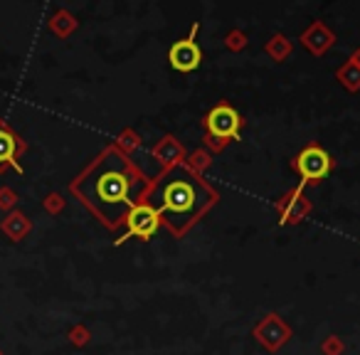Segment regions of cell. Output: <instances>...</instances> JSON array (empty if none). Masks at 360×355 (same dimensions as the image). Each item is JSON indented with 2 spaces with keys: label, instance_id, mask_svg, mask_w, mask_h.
Returning <instances> with one entry per match:
<instances>
[{
  "label": "cell",
  "instance_id": "obj_1",
  "mask_svg": "<svg viewBox=\"0 0 360 355\" xmlns=\"http://www.w3.org/2000/svg\"><path fill=\"white\" fill-rule=\"evenodd\" d=\"M72 191L106 227H119L141 200L143 175L119 148H106L79 175Z\"/></svg>",
  "mask_w": 360,
  "mask_h": 355
},
{
  "label": "cell",
  "instance_id": "obj_2",
  "mask_svg": "<svg viewBox=\"0 0 360 355\" xmlns=\"http://www.w3.org/2000/svg\"><path fill=\"white\" fill-rule=\"evenodd\" d=\"M141 198L158 210L160 220H165L175 235H183L215 205L217 193L193 168L175 163L163 170L150 191Z\"/></svg>",
  "mask_w": 360,
  "mask_h": 355
},
{
  "label": "cell",
  "instance_id": "obj_3",
  "mask_svg": "<svg viewBox=\"0 0 360 355\" xmlns=\"http://www.w3.org/2000/svg\"><path fill=\"white\" fill-rule=\"evenodd\" d=\"M124 222H126V240H129V237H136V240H150L160 227V215L150 202H146L143 198H141V200L129 210V215H126Z\"/></svg>",
  "mask_w": 360,
  "mask_h": 355
},
{
  "label": "cell",
  "instance_id": "obj_4",
  "mask_svg": "<svg viewBox=\"0 0 360 355\" xmlns=\"http://www.w3.org/2000/svg\"><path fill=\"white\" fill-rule=\"evenodd\" d=\"M205 129H207V134L217 141H237L240 138L242 119L230 104H217L215 109L207 114Z\"/></svg>",
  "mask_w": 360,
  "mask_h": 355
},
{
  "label": "cell",
  "instance_id": "obj_5",
  "mask_svg": "<svg viewBox=\"0 0 360 355\" xmlns=\"http://www.w3.org/2000/svg\"><path fill=\"white\" fill-rule=\"evenodd\" d=\"M330 155L321 146H309L296 155V170L304 178V183H319L328 178L330 173Z\"/></svg>",
  "mask_w": 360,
  "mask_h": 355
},
{
  "label": "cell",
  "instance_id": "obj_6",
  "mask_svg": "<svg viewBox=\"0 0 360 355\" xmlns=\"http://www.w3.org/2000/svg\"><path fill=\"white\" fill-rule=\"evenodd\" d=\"M195 35H198V22L191 27V32H188V37H183V40H178L173 47H170L168 52V62L170 67H173L175 72H195L198 67H200L202 62V52L200 47H198L195 42Z\"/></svg>",
  "mask_w": 360,
  "mask_h": 355
},
{
  "label": "cell",
  "instance_id": "obj_7",
  "mask_svg": "<svg viewBox=\"0 0 360 355\" xmlns=\"http://www.w3.org/2000/svg\"><path fill=\"white\" fill-rule=\"evenodd\" d=\"M18 136L13 134L8 126L0 124V170L6 168V165H13V168L20 173V163H18Z\"/></svg>",
  "mask_w": 360,
  "mask_h": 355
}]
</instances>
